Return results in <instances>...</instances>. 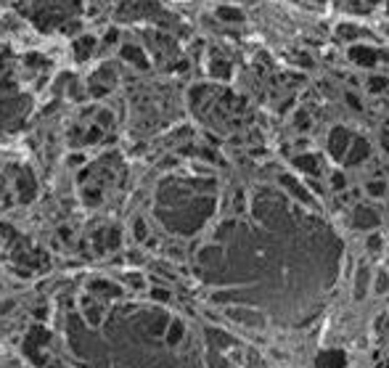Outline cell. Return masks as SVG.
I'll list each match as a JSON object with an SVG mask.
<instances>
[{"mask_svg": "<svg viewBox=\"0 0 389 368\" xmlns=\"http://www.w3.org/2000/svg\"><path fill=\"white\" fill-rule=\"evenodd\" d=\"M344 365V355L341 352H326L318 358V368H341Z\"/></svg>", "mask_w": 389, "mask_h": 368, "instance_id": "obj_1", "label": "cell"}, {"mask_svg": "<svg viewBox=\"0 0 389 368\" xmlns=\"http://www.w3.org/2000/svg\"><path fill=\"white\" fill-rule=\"evenodd\" d=\"M365 286H368V268H360V273H358V283H355L358 297L365 294Z\"/></svg>", "mask_w": 389, "mask_h": 368, "instance_id": "obj_3", "label": "cell"}, {"mask_svg": "<svg viewBox=\"0 0 389 368\" xmlns=\"http://www.w3.org/2000/svg\"><path fill=\"white\" fill-rule=\"evenodd\" d=\"M368 154V146H365V141H358V148L349 154V165H355V162H360V159Z\"/></svg>", "mask_w": 389, "mask_h": 368, "instance_id": "obj_4", "label": "cell"}, {"mask_svg": "<svg viewBox=\"0 0 389 368\" xmlns=\"http://www.w3.org/2000/svg\"><path fill=\"white\" fill-rule=\"evenodd\" d=\"M386 286H389V275L381 273V275H379V283H376V292H384Z\"/></svg>", "mask_w": 389, "mask_h": 368, "instance_id": "obj_7", "label": "cell"}, {"mask_svg": "<svg viewBox=\"0 0 389 368\" xmlns=\"http://www.w3.org/2000/svg\"><path fill=\"white\" fill-rule=\"evenodd\" d=\"M297 165H299L302 170H313V172H315V170H318V159H315V156H299Z\"/></svg>", "mask_w": 389, "mask_h": 368, "instance_id": "obj_5", "label": "cell"}, {"mask_svg": "<svg viewBox=\"0 0 389 368\" xmlns=\"http://www.w3.org/2000/svg\"><path fill=\"white\" fill-rule=\"evenodd\" d=\"M368 193H376V196H381V193H384V183H371V186H368Z\"/></svg>", "mask_w": 389, "mask_h": 368, "instance_id": "obj_6", "label": "cell"}, {"mask_svg": "<svg viewBox=\"0 0 389 368\" xmlns=\"http://www.w3.org/2000/svg\"><path fill=\"white\" fill-rule=\"evenodd\" d=\"M368 247H371V249H379V247H381V236H371Z\"/></svg>", "mask_w": 389, "mask_h": 368, "instance_id": "obj_8", "label": "cell"}, {"mask_svg": "<svg viewBox=\"0 0 389 368\" xmlns=\"http://www.w3.org/2000/svg\"><path fill=\"white\" fill-rule=\"evenodd\" d=\"M376 223H379V217H376L371 210H365V207H358V212H355V225L358 228H365V225H376Z\"/></svg>", "mask_w": 389, "mask_h": 368, "instance_id": "obj_2", "label": "cell"}]
</instances>
